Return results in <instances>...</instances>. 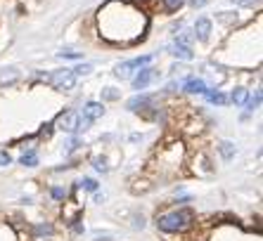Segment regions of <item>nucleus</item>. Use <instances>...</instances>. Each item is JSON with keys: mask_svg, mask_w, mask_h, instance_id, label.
Segmentation results:
<instances>
[{"mask_svg": "<svg viewBox=\"0 0 263 241\" xmlns=\"http://www.w3.org/2000/svg\"><path fill=\"white\" fill-rule=\"evenodd\" d=\"M102 38L114 45H131L143 38L147 29V12L126 0H109L98 14Z\"/></svg>", "mask_w": 263, "mask_h": 241, "instance_id": "nucleus-1", "label": "nucleus"}, {"mask_svg": "<svg viewBox=\"0 0 263 241\" xmlns=\"http://www.w3.org/2000/svg\"><path fill=\"white\" fill-rule=\"evenodd\" d=\"M192 222H195V215H192V210L187 208H180V210H168V213H161V215H157V227L161 232H185L192 227Z\"/></svg>", "mask_w": 263, "mask_h": 241, "instance_id": "nucleus-2", "label": "nucleus"}, {"mask_svg": "<svg viewBox=\"0 0 263 241\" xmlns=\"http://www.w3.org/2000/svg\"><path fill=\"white\" fill-rule=\"evenodd\" d=\"M50 83H53V88L55 90L66 92V90H74V85H76V76H74L71 69H59V71H53Z\"/></svg>", "mask_w": 263, "mask_h": 241, "instance_id": "nucleus-3", "label": "nucleus"}, {"mask_svg": "<svg viewBox=\"0 0 263 241\" xmlns=\"http://www.w3.org/2000/svg\"><path fill=\"white\" fill-rule=\"evenodd\" d=\"M159 159L166 163V168H175L183 159V144L180 142H173V144H166L164 149L159 152Z\"/></svg>", "mask_w": 263, "mask_h": 241, "instance_id": "nucleus-4", "label": "nucleus"}, {"mask_svg": "<svg viewBox=\"0 0 263 241\" xmlns=\"http://www.w3.org/2000/svg\"><path fill=\"white\" fill-rule=\"evenodd\" d=\"M55 125L64 132H76V130H81V116H78L76 111H62L57 116Z\"/></svg>", "mask_w": 263, "mask_h": 241, "instance_id": "nucleus-5", "label": "nucleus"}, {"mask_svg": "<svg viewBox=\"0 0 263 241\" xmlns=\"http://www.w3.org/2000/svg\"><path fill=\"white\" fill-rule=\"evenodd\" d=\"M152 59H154V55H145V57H135V59H131V62H123V64L116 66V76H121V78L131 76V71L147 66L150 62H152Z\"/></svg>", "mask_w": 263, "mask_h": 241, "instance_id": "nucleus-6", "label": "nucleus"}, {"mask_svg": "<svg viewBox=\"0 0 263 241\" xmlns=\"http://www.w3.org/2000/svg\"><path fill=\"white\" fill-rule=\"evenodd\" d=\"M102 114H105V107H102V102H88L86 107H83V116H81V128L86 130L88 125H90L93 120H98Z\"/></svg>", "mask_w": 263, "mask_h": 241, "instance_id": "nucleus-7", "label": "nucleus"}, {"mask_svg": "<svg viewBox=\"0 0 263 241\" xmlns=\"http://www.w3.org/2000/svg\"><path fill=\"white\" fill-rule=\"evenodd\" d=\"M157 76V71L154 69H150V66H143L140 71H138V76L133 78V88L135 90H145L147 85H150V80Z\"/></svg>", "mask_w": 263, "mask_h": 241, "instance_id": "nucleus-8", "label": "nucleus"}, {"mask_svg": "<svg viewBox=\"0 0 263 241\" xmlns=\"http://www.w3.org/2000/svg\"><path fill=\"white\" fill-rule=\"evenodd\" d=\"M171 55L178 57V59H183V62H190V59H195V52H192V47H190V45L178 43V40L171 45Z\"/></svg>", "mask_w": 263, "mask_h": 241, "instance_id": "nucleus-9", "label": "nucleus"}, {"mask_svg": "<svg viewBox=\"0 0 263 241\" xmlns=\"http://www.w3.org/2000/svg\"><path fill=\"white\" fill-rule=\"evenodd\" d=\"M185 92H192V95H204V90H207V83L202 80V78H187L185 85H183Z\"/></svg>", "mask_w": 263, "mask_h": 241, "instance_id": "nucleus-10", "label": "nucleus"}, {"mask_svg": "<svg viewBox=\"0 0 263 241\" xmlns=\"http://www.w3.org/2000/svg\"><path fill=\"white\" fill-rule=\"evenodd\" d=\"M209 36H211V22L209 19H197V24H195V38L209 40Z\"/></svg>", "mask_w": 263, "mask_h": 241, "instance_id": "nucleus-11", "label": "nucleus"}, {"mask_svg": "<svg viewBox=\"0 0 263 241\" xmlns=\"http://www.w3.org/2000/svg\"><path fill=\"white\" fill-rule=\"evenodd\" d=\"M204 95H207L209 102H213V104H228V97L223 95V92H218V90H204Z\"/></svg>", "mask_w": 263, "mask_h": 241, "instance_id": "nucleus-12", "label": "nucleus"}, {"mask_svg": "<svg viewBox=\"0 0 263 241\" xmlns=\"http://www.w3.org/2000/svg\"><path fill=\"white\" fill-rule=\"evenodd\" d=\"M244 107H247V114H254V111L261 107V92L256 90V95L254 97H247V102H244Z\"/></svg>", "mask_w": 263, "mask_h": 241, "instance_id": "nucleus-13", "label": "nucleus"}, {"mask_svg": "<svg viewBox=\"0 0 263 241\" xmlns=\"http://www.w3.org/2000/svg\"><path fill=\"white\" fill-rule=\"evenodd\" d=\"M247 97H249V90L235 88V90H232V95H230V102H235V104H244Z\"/></svg>", "mask_w": 263, "mask_h": 241, "instance_id": "nucleus-14", "label": "nucleus"}, {"mask_svg": "<svg viewBox=\"0 0 263 241\" xmlns=\"http://www.w3.org/2000/svg\"><path fill=\"white\" fill-rule=\"evenodd\" d=\"M19 163L26 165V168H31V165L38 163V154H36V152H26L22 159H19Z\"/></svg>", "mask_w": 263, "mask_h": 241, "instance_id": "nucleus-15", "label": "nucleus"}, {"mask_svg": "<svg viewBox=\"0 0 263 241\" xmlns=\"http://www.w3.org/2000/svg\"><path fill=\"white\" fill-rule=\"evenodd\" d=\"M183 2L185 0H161V7H164V12H175L183 7Z\"/></svg>", "mask_w": 263, "mask_h": 241, "instance_id": "nucleus-16", "label": "nucleus"}, {"mask_svg": "<svg viewBox=\"0 0 263 241\" xmlns=\"http://www.w3.org/2000/svg\"><path fill=\"white\" fill-rule=\"evenodd\" d=\"M218 149H220V154H223V159H232V154H235V147H232V142H220Z\"/></svg>", "mask_w": 263, "mask_h": 241, "instance_id": "nucleus-17", "label": "nucleus"}, {"mask_svg": "<svg viewBox=\"0 0 263 241\" xmlns=\"http://www.w3.org/2000/svg\"><path fill=\"white\" fill-rule=\"evenodd\" d=\"M93 165H95V170H100V173H107V170H109L107 159H100V156H95V159H93Z\"/></svg>", "mask_w": 263, "mask_h": 241, "instance_id": "nucleus-18", "label": "nucleus"}, {"mask_svg": "<svg viewBox=\"0 0 263 241\" xmlns=\"http://www.w3.org/2000/svg\"><path fill=\"white\" fill-rule=\"evenodd\" d=\"M50 197L57 199V201H64V199H66V189H64V187H53V189H50Z\"/></svg>", "mask_w": 263, "mask_h": 241, "instance_id": "nucleus-19", "label": "nucleus"}, {"mask_svg": "<svg viewBox=\"0 0 263 241\" xmlns=\"http://www.w3.org/2000/svg\"><path fill=\"white\" fill-rule=\"evenodd\" d=\"M53 128H55V123H45L43 128L38 130V137H41V140H48V137L53 135Z\"/></svg>", "mask_w": 263, "mask_h": 241, "instance_id": "nucleus-20", "label": "nucleus"}, {"mask_svg": "<svg viewBox=\"0 0 263 241\" xmlns=\"http://www.w3.org/2000/svg\"><path fill=\"white\" fill-rule=\"evenodd\" d=\"M78 187H83L88 192H95V189H98V182H95L93 177H83V182H78Z\"/></svg>", "mask_w": 263, "mask_h": 241, "instance_id": "nucleus-21", "label": "nucleus"}, {"mask_svg": "<svg viewBox=\"0 0 263 241\" xmlns=\"http://www.w3.org/2000/svg\"><path fill=\"white\" fill-rule=\"evenodd\" d=\"M74 71V76H88L90 71H93V66L90 64H81V66H76V69H71Z\"/></svg>", "mask_w": 263, "mask_h": 241, "instance_id": "nucleus-22", "label": "nucleus"}, {"mask_svg": "<svg viewBox=\"0 0 263 241\" xmlns=\"http://www.w3.org/2000/svg\"><path fill=\"white\" fill-rule=\"evenodd\" d=\"M12 80H17V74L12 71V74H0V83H12Z\"/></svg>", "mask_w": 263, "mask_h": 241, "instance_id": "nucleus-23", "label": "nucleus"}, {"mask_svg": "<svg viewBox=\"0 0 263 241\" xmlns=\"http://www.w3.org/2000/svg\"><path fill=\"white\" fill-rule=\"evenodd\" d=\"M102 97H105V99H116V97H119V92H116L114 88H107L105 92H102Z\"/></svg>", "mask_w": 263, "mask_h": 241, "instance_id": "nucleus-24", "label": "nucleus"}, {"mask_svg": "<svg viewBox=\"0 0 263 241\" xmlns=\"http://www.w3.org/2000/svg\"><path fill=\"white\" fill-rule=\"evenodd\" d=\"M12 163V156L7 152H0V165H10Z\"/></svg>", "mask_w": 263, "mask_h": 241, "instance_id": "nucleus-25", "label": "nucleus"}, {"mask_svg": "<svg viewBox=\"0 0 263 241\" xmlns=\"http://www.w3.org/2000/svg\"><path fill=\"white\" fill-rule=\"evenodd\" d=\"M36 232H38V234H53V225H38Z\"/></svg>", "mask_w": 263, "mask_h": 241, "instance_id": "nucleus-26", "label": "nucleus"}, {"mask_svg": "<svg viewBox=\"0 0 263 241\" xmlns=\"http://www.w3.org/2000/svg\"><path fill=\"white\" fill-rule=\"evenodd\" d=\"M59 57H66V59H81V52H59Z\"/></svg>", "mask_w": 263, "mask_h": 241, "instance_id": "nucleus-27", "label": "nucleus"}, {"mask_svg": "<svg viewBox=\"0 0 263 241\" xmlns=\"http://www.w3.org/2000/svg\"><path fill=\"white\" fill-rule=\"evenodd\" d=\"M133 227H135V230H143V227H145V220H143V215H140V218L135 215V222H133Z\"/></svg>", "mask_w": 263, "mask_h": 241, "instance_id": "nucleus-28", "label": "nucleus"}, {"mask_svg": "<svg viewBox=\"0 0 263 241\" xmlns=\"http://www.w3.org/2000/svg\"><path fill=\"white\" fill-rule=\"evenodd\" d=\"M202 5H207V0H192V7H202Z\"/></svg>", "mask_w": 263, "mask_h": 241, "instance_id": "nucleus-29", "label": "nucleus"}, {"mask_svg": "<svg viewBox=\"0 0 263 241\" xmlns=\"http://www.w3.org/2000/svg\"><path fill=\"white\" fill-rule=\"evenodd\" d=\"M235 2H237V5H254L256 0H235Z\"/></svg>", "mask_w": 263, "mask_h": 241, "instance_id": "nucleus-30", "label": "nucleus"}]
</instances>
